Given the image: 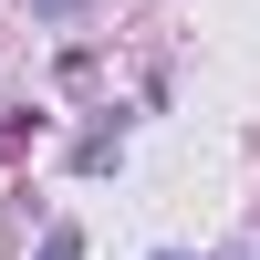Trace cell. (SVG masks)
<instances>
[{"instance_id": "1", "label": "cell", "mask_w": 260, "mask_h": 260, "mask_svg": "<svg viewBox=\"0 0 260 260\" xmlns=\"http://www.w3.org/2000/svg\"><path fill=\"white\" fill-rule=\"evenodd\" d=\"M73 250H83V240H73V229H52V240H42V260H73Z\"/></svg>"}]
</instances>
